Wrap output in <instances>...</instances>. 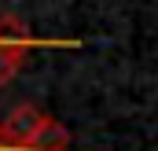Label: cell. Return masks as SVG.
Listing matches in <instances>:
<instances>
[{
    "instance_id": "6da1fadb",
    "label": "cell",
    "mask_w": 158,
    "mask_h": 151,
    "mask_svg": "<svg viewBox=\"0 0 158 151\" xmlns=\"http://www.w3.org/2000/svg\"><path fill=\"white\" fill-rule=\"evenodd\" d=\"M30 48V33L19 19H0V85H7L15 70L22 67Z\"/></svg>"
}]
</instances>
